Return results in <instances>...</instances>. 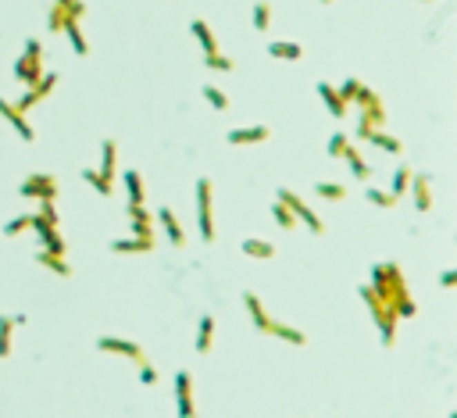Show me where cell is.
<instances>
[{
	"mask_svg": "<svg viewBox=\"0 0 457 418\" xmlns=\"http://www.w3.org/2000/svg\"><path fill=\"white\" fill-rule=\"evenodd\" d=\"M211 193L215 186L211 179H197V222H200V240L204 243H215V215H211Z\"/></svg>",
	"mask_w": 457,
	"mask_h": 418,
	"instance_id": "cell-1",
	"label": "cell"
},
{
	"mask_svg": "<svg viewBox=\"0 0 457 418\" xmlns=\"http://www.w3.org/2000/svg\"><path fill=\"white\" fill-rule=\"evenodd\" d=\"M275 200H282V204L289 207V211H293V218H297V222H304V225H307L315 236H322V233H325V222H322L315 211H311V207H307V204H304V200H300L293 190H286V186H282V190L275 193Z\"/></svg>",
	"mask_w": 457,
	"mask_h": 418,
	"instance_id": "cell-2",
	"label": "cell"
},
{
	"mask_svg": "<svg viewBox=\"0 0 457 418\" xmlns=\"http://www.w3.org/2000/svg\"><path fill=\"white\" fill-rule=\"evenodd\" d=\"M18 193L32 197V200H57V179L47 175V172H36V175H29L22 186H18Z\"/></svg>",
	"mask_w": 457,
	"mask_h": 418,
	"instance_id": "cell-3",
	"label": "cell"
},
{
	"mask_svg": "<svg viewBox=\"0 0 457 418\" xmlns=\"http://www.w3.org/2000/svg\"><path fill=\"white\" fill-rule=\"evenodd\" d=\"M97 350H104V354H121V358H129V361H147V354H143V347L139 343H133V340H121V336H97Z\"/></svg>",
	"mask_w": 457,
	"mask_h": 418,
	"instance_id": "cell-4",
	"label": "cell"
},
{
	"mask_svg": "<svg viewBox=\"0 0 457 418\" xmlns=\"http://www.w3.org/2000/svg\"><path fill=\"white\" fill-rule=\"evenodd\" d=\"M54 86H57V72H43V79H39L32 90H26L22 97H18V104H14V108L29 115V108H36L39 100H47V97L54 93Z\"/></svg>",
	"mask_w": 457,
	"mask_h": 418,
	"instance_id": "cell-5",
	"label": "cell"
},
{
	"mask_svg": "<svg viewBox=\"0 0 457 418\" xmlns=\"http://www.w3.org/2000/svg\"><path fill=\"white\" fill-rule=\"evenodd\" d=\"M243 307H246V315H251L254 329H257V332H264V336H272V325H275V319L268 315V307L261 304V297L254 294V289H246V294H243Z\"/></svg>",
	"mask_w": 457,
	"mask_h": 418,
	"instance_id": "cell-6",
	"label": "cell"
},
{
	"mask_svg": "<svg viewBox=\"0 0 457 418\" xmlns=\"http://www.w3.org/2000/svg\"><path fill=\"white\" fill-rule=\"evenodd\" d=\"M0 118H8V125H11V129H14L18 136H22L26 143H32V140H36V129L29 125L26 111H18L14 104H11V100H4V97H0Z\"/></svg>",
	"mask_w": 457,
	"mask_h": 418,
	"instance_id": "cell-7",
	"label": "cell"
},
{
	"mask_svg": "<svg viewBox=\"0 0 457 418\" xmlns=\"http://www.w3.org/2000/svg\"><path fill=\"white\" fill-rule=\"evenodd\" d=\"M175 401H179V418H197L193 375H190V372H179V375H175Z\"/></svg>",
	"mask_w": 457,
	"mask_h": 418,
	"instance_id": "cell-8",
	"label": "cell"
},
{
	"mask_svg": "<svg viewBox=\"0 0 457 418\" xmlns=\"http://www.w3.org/2000/svg\"><path fill=\"white\" fill-rule=\"evenodd\" d=\"M14 79L22 82V86H29V90H32L36 82L43 79V61L32 57V54H22V57L14 61Z\"/></svg>",
	"mask_w": 457,
	"mask_h": 418,
	"instance_id": "cell-9",
	"label": "cell"
},
{
	"mask_svg": "<svg viewBox=\"0 0 457 418\" xmlns=\"http://www.w3.org/2000/svg\"><path fill=\"white\" fill-rule=\"evenodd\" d=\"M268 136H272V129L268 125H246V129H233L225 136L228 147H251V143H264Z\"/></svg>",
	"mask_w": 457,
	"mask_h": 418,
	"instance_id": "cell-10",
	"label": "cell"
},
{
	"mask_svg": "<svg viewBox=\"0 0 457 418\" xmlns=\"http://www.w3.org/2000/svg\"><path fill=\"white\" fill-rule=\"evenodd\" d=\"M129 225H133V236L154 240V218L147 211V204H129Z\"/></svg>",
	"mask_w": 457,
	"mask_h": 418,
	"instance_id": "cell-11",
	"label": "cell"
},
{
	"mask_svg": "<svg viewBox=\"0 0 457 418\" xmlns=\"http://www.w3.org/2000/svg\"><path fill=\"white\" fill-rule=\"evenodd\" d=\"M115 169H118V143L108 136V140L100 143V169L97 172L108 179V182H115Z\"/></svg>",
	"mask_w": 457,
	"mask_h": 418,
	"instance_id": "cell-12",
	"label": "cell"
},
{
	"mask_svg": "<svg viewBox=\"0 0 457 418\" xmlns=\"http://www.w3.org/2000/svg\"><path fill=\"white\" fill-rule=\"evenodd\" d=\"M108 250H111V254H150V250H154V240L126 236V240H111Z\"/></svg>",
	"mask_w": 457,
	"mask_h": 418,
	"instance_id": "cell-13",
	"label": "cell"
},
{
	"mask_svg": "<svg viewBox=\"0 0 457 418\" xmlns=\"http://www.w3.org/2000/svg\"><path fill=\"white\" fill-rule=\"evenodd\" d=\"M386 122V108L382 104H376V108H361V118H358V140H368L371 129H379V125Z\"/></svg>",
	"mask_w": 457,
	"mask_h": 418,
	"instance_id": "cell-14",
	"label": "cell"
},
{
	"mask_svg": "<svg viewBox=\"0 0 457 418\" xmlns=\"http://www.w3.org/2000/svg\"><path fill=\"white\" fill-rule=\"evenodd\" d=\"M157 222H161V229H164V233H168L172 247H186V233H182L179 218L172 215V207H161V211H157Z\"/></svg>",
	"mask_w": 457,
	"mask_h": 418,
	"instance_id": "cell-15",
	"label": "cell"
},
{
	"mask_svg": "<svg viewBox=\"0 0 457 418\" xmlns=\"http://www.w3.org/2000/svg\"><path fill=\"white\" fill-rule=\"evenodd\" d=\"M190 32H193V39L200 44V50H204V54H215V50H218V39H215L211 26H207L204 18H193V22H190Z\"/></svg>",
	"mask_w": 457,
	"mask_h": 418,
	"instance_id": "cell-16",
	"label": "cell"
},
{
	"mask_svg": "<svg viewBox=\"0 0 457 418\" xmlns=\"http://www.w3.org/2000/svg\"><path fill=\"white\" fill-rule=\"evenodd\" d=\"M364 143H371V147H379V151H386V154H393V158H400V154H404V143H400L397 136L382 133V129H371Z\"/></svg>",
	"mask_w": 457,
	"mask_h": 418,
	"instance_id": "cell-17",
	"label": "cell"
},
{
	"mask_svg": "<svg viewBox=\"0 0 457 418\" xmlns=\"http://www.w3.org/2000/svg\"><path fill=\"white\" fill-rule=\"evenodd\" d=\"M411 190H414V207H418V211L425 215L429 207H432V190H429V175H418V172H414V175H411Z\"/></svg>",
	"mask_w": 457,
	"mask_h": 418,
	"instance_id": "cell-18",
	"label": "cell"
},
{
	"mask_svg": "<svg viewBox=\"0 0 457 418\" xmlns=\"http://www.w3.org/2000/svg\"><path fill=\"white\" fill-rule=\"evenodd\" d=\"M61 32L68 36V44H72V50H75L79 57H86V54H90V44H86V36H82V29H79V18H65Z\"/></svg>",
	"mask_w": 457,
	"mask_h": 418,
	"instance_id": "cell-19",
	"label": "cell"
},
{
	"mask_svg": "<svg viewBox=\"0 0 457 418\" xmlns=\"http://www.w3.org/2000/svg\"><path fill=\"white\" fill-rule=\"evenodd\" d=\"M315 93L325 100V108H329L332 115H336V118H343V115H347V104L340 100V93H336V86H332V82H318Z\"/></svg>",
	"mask_w": 457,
	"mask_h": 418,
	"instance_id": "cell-20",
	"label": "cell"
},
{
	"mask_svg": "<svg viewBox=\"0 0 457 418\" xmlns=\"http://www.w3.org/2000/svg\"><path fill=\"white\" fill-rule=\"evenodd\" d=\"M121 182H126V193H129V204H147V190H143V175L136 169L121 172Z\"/></svg>",
	"mask_w": 457,
	"mask_h": 418,
	"instance_id": "cell-21",
	"label": "cell"
},
{
	"mask_svg": "<svg viewBox=\"0 0 457 418\" xmlns=\"http://www.w3.org/2000/svg\"><path fill=\"white\" fill-rule=\"evenodd\" d=\"M211 343H215V315H200V325H197V354H211Z\"/></svg>",
	"mask_w": 457,
	"mask_h": 418,
	"instance_id": "cell-22",
	"label": "cell"
},
{
	"mask_svg": "<svg viewBox=\"0 0 457 418\" xmlns=\"http://www.w3.org/2000/svg\"><path fill=\"white\" fill-rule=\"evenodd\" d=\"M243 254H246V258H257V261H272V258H275V243L251 236V240H243Z\"/></svg>",
	"mask_w": 457,
	"mask_h": 418,
	"instance_id": "cell-23",
	"label": "cell"
},
{
	"mask_svg": "<svg viewBox=\"0 0 457 418\" xmlns=\"http://www.w3.org/2000/svg\"><path fill=\"white\" fill-rule=\"evenodd\" d=\"M268 54H272L275 61H300L304 57V47L300 44H289V39H275V44L268 47Z\"/></svg>",
	"mask_w": 457,
	"mask_h": 418,
	"instance_id": "cell-24",
	"label": "cell"
},
{
	"mask_svg": "<svg viewBox=\"0 0 457 418\" xmlns=\"http://www.w3.org/2000/svg\"><path fill=\"white\" fill-rule=\"evenodd\" d=\"M36 261H39V265H43L47 272H57V276H61V279H68V276H72V265H68L65 258H57V254H50V250H39V254H36Z\"/></svg>",
	"mask_w": 457,
	"mask_h": 418,
	"instance_id": "cell-25",
	"label": "cell"
},
{
	"mask_svg": "<svg viewBox=\"0 0 457 418\" xmlns=\"http://www.w3.org/2000/svg\"><path fill=\"white\" fill-rule=\"evenodd\" d=\"M82 182L93 186V190H97L100 197H111V193H115V182H108V179H104L97 169H82Z\"/></svg>",
	"mask_w": 457,
	"mask_h": 418,
	"instance_id": "cell-26",
	"label": "cell"
},
{
	"mask_svg": "<svg viewBox=\"0 0 457 418\" xmlns=\"http://www.w3.org/2000/svg\"><path fill=\"white\" fill-rule=\"evenodd\" d=\"M411 175H414V172L407 169V164H400V169L393 172V179H389V193H393V197H404V193L411 190Z\"/></svg>",
	"mask_w": 457,
	"mask_h": 418,
	"instance_id": "cell-27",
	"label": "cell"
},
{
	"mask_svg": "<svg viewBox=\"0 0 457 418\" xmlns=\"http://www.w3.org/2000/svg\"><path fill=\"white\" fill-rule=\"evenodd\" d=\"M272 336H279V340H286V343H293V347H307V336H304V332L293 329V325H282V322L272 325Z\"/></svg>",
	"mask_w": 457,
	"mask_h": 418,
	"instance_id": "cell-28",
	"label": "cell"
},
{
	"mask_svg": "<svg viewBox=\"0 0 457 418\" xmlns=\"http://www.w3.org/2000/svg\"><path fill=\"white\" fill-rule=\"evenodd\" d=\"M14 315H0V358L11 354V336H14Z\"/></svg>",
	"mask_w": 457,
	"mask_h": 418,
	"instance_id": "cell-29",
	"label": "cell"
},
{
	"mask_svg": "<svg viewBox=\"0 0 457 418\" xmlns=\"http://www.w3.org/2000/svg\"><path fill=\"white\" fill-rule=\"evenodd\" d=\"M272 218H275V225H279V229H286V233H289V229H297L293 211H289V207H286L282 200H275V204H272Z\"/></svg>",
	"mask_w": 457,
	"mask_h": 418,
	"instance_id": "cell-30",
	"label": "cell"
},
{
	"mask_svg": "<svg viewBox=\"0 0 457 418\" xmlns=\"http://www.w3.org/2000/svg\"><path fill=\"white\" fill-rule=\"evenodd\" d=\"M251 18H254V29H257V32H264L268 26H272V4H268V0H257Z\"/></svg>",
	"mask_w": 457,
	"mask_h": 418,
	"instance_id": "cell-31",
	"label": "cell"
},
{
	"mask_svg": "<svg viewBox=\"0 0 457 418\" xmlns=\"http://www.w3.org/2000/svg\"><path fill=\"white\" fill-rule=\"evenodd\" d=\"M54 8L65 18H86V0H54Z\"/></svg>",
	"mask_w": 457,
	"mask_h": 418,
	"instance_id": "cell-32",
	"label": "cell"
},
{
	"mask_svg": "<svg viewBox=\"0 0 457 418\" xmlns=\"http://www.w3.org/2000/svg\"><path fill=\"white\" fill-rule=\"evenodd\" d=\"M347 164H350V172H354V175H358L361 182H368V179H371V172H368L364 158L358 154V147H350V151H347Z\"/></svg>",
	"mask_w": 457,
	"mask_h": 418,
	"instance_id": "cell-33",
	"label": "cell"
},
{
	"mask_svg": "<svg viewBox=\"0 0 457 418\" xmlns=\"http://www.w3.org/2000/svg\"><path fill=\"white\" fill-rule=\"evenodd\" d=\"M368 204H376V207H397L400 204V197H393L389 190H376V186H368Z\"/></svg>",
	"mask_w": 457,
	"mask_h": 418,
	"instance_id": "cell-34",
	"label": "cell"
},
{
	"mask_svg": "<svg viewBox=\"0 0 457 418\" xmlns=\"http://www.w3.org/2000/svg\"><path fill=\"white\" fill-rule=\"evenodd\" d=\"M361 86H364V82L350 75V79H343L340 86H336V93H340V100H343V104H354V97L361 93Z\"/></svg>",
	"mask_w": 457,
	"mask_h": 418,
	"instance_id": "cell-35",
	"label": "cell"
},
{
	"mask_svg": "<svg viewBox=\"0 0 457 418\" xmlns=\"http://www.w3.org/2000/svg\"><path fill=\"white\" fill-rule=\"evenodd\" d=\"M200 93H204V100L211 104L215 111H228V93H225V90H218V86H204Z\"/></svg>",
	"mask_w": 457,
	"mask_h": 418,
	"instance_id": "cell-36",
	"label": "cell"
},
{
	"mask_svg": "<svg viewBox=\"0 0 457 418\" xmlns=\"http://www.w3.org/2000/svg\"><path fill=\"white\" fill-rule=\"evenodd\" d=\"M347 151H350V136L347 133H332L329 136V158H347Z\"/></svg>",
	"mask_w": 457,
	"mask_h": 418,
	"instance_id": "cell-37",
	"label": "cell"
},
{
	"mask_svg": "<svg viewBox=\"0 0 457 418\" xmlns=\"http://www.w3.org/2000/svg\"><path fill=\"white\" fill-rule=\"evenodd\" d=\"M315 193L325 197V200H347V186H340V182H318Z\"/></svg>",
	"mask_w": 457,
	"mask_h": 418,
	"instance_id": "cell-38",
	"label": "cell"
},
{
	"mask_svg": "<svg viewBox=\"0 0 457 418\" xmlns=\"http://www.w3.org/2000/svg\"><path fill=\"white\" fill-rule=\"evenodd\" d=\"M204 65H207V68H215V72H233V68H236V61L215 50V54H204Z\"/></svg>",
	"mask_w": 457,
	"mask_h": 418,
	"instance_id": "cell-39",
	"label": "cell"
},
{
	"mask_svg": "<svg viewBox=\"0 0 457 418\" xmlns=\"http://www.w3.org/2000/svg\"><path fill=\"white\" fill-rule=\"evenodd\" d=\"M29 229V215H18V218H11L8 225H4V236H22Z\"/></svg>",
	"mask_w": 457,
	"mask_h": 418,
	"instance_id": "cell-40",
	"label": "cell"
},
{
	"mask_svg": "<svg viewBox=\"0 0 457 418\" xmlns=\"http://www.w3.org/2000/svg\"><path fill=\"white\" fill-rule=\"evenodd\" d=\"M354 104H358V108H376V104H382V100H379V93H376V90L361 86V93L354 97Z\"/></svg>",
	"mask_w": 457,
	"mask_h": 418,
	"instance_id": "cell-41",
	"label": "cell"
},
{
	"mask_svg": "<svg viewBox=\"0 0 457 418\" xmlns=\"http://www.w3.org/2000/svg\"><path fill=\"white\" fill-rule=\"evenodd\" d=\"M139 383H147V386L157 383V368H154L150 361H139Z\"/></svg>",
	"mask_w": 457,
	"mask_h": 418,
	"instance_id": "cell-42",
	"label": "cell"
},
{
	"mask_svg": "<svg viewBox=\"0 0 457 418\" xmlns=\"http://www.w3.org/2000/svg\"><path fill=\"white\" fill-rule=\"evenodd\" d=\"M61 26H65V15H61L54 4H50V15H47V29L50 32H61Z\"/></svg>",
	"mask_w": 457,
	"mask_h": 418,
	"instance_id": "cell-43",
	"label": "cell"
},
{
	"mask_svg": "<svg viewBox=\"0 0 457 418\" xmlns=\"http://www.w3.org/2000/svg\"><path fill=\"white\" fill-rule=\"evenodd\" d=\"M26 54H32V57H43V44H39V39H26Z\"/></svg>",
	"mask_w": 457,
	"mask_h": 418,
	"instance_id": "cell-44",
	"label": "cell"
},
{
	"mask_svg": "<svg viewBox=\"0 0 457 418\" xmlns=\"http://www.w3.org/2000/svg\"><path fill=\"white\" fill-rule=\"evenodd\" d=\"M440 283H443V286L450 289V286L457 283V272H454V268H447V272H443V276H440Z\"/></svg>",
	"mask_w": 457,
	"mask_h": 418,
	"instance_id": "cell-45",
	"label": "cell"
},
{
	"mask_svg": "<svg viewBox=\"0 0 457 418\" xmlns=\"http://www.w3.org/2000/svg\"><path fill=\"white\" fill-rule=\"evenodd\" d=\"M422 4H432V0H422Z\"/></svg>",
	"mask_w": 457,
	"mask_h": 418,
	"instance_id": "cell-46",
	"label": "cell"
},
{
	"mask_svg": "<svg viewBox=\"0 0 457 418\" xmlns=\"http://www.w3.org/2000/svg\"><path fill=\"white\" fill-rule=\"evenodd\" d=\"M322 4H332V0H322Z\"/></svg>",
	"mask_w": 457,
	"mask_h": 418,
	"instance_id": "cell-47",
	"label": "cell"
},
{
	"mask_svg": "<svg viewBox=\"0 0 457 418\" xmlns=\"http://www.w3.org/2000/svg\"><path fill=\"white\" fill-rule=\"evenodd\" d=\"M450 418H457V415H450Z\"/></svg>",
	"mask_w": 457,
	"mask_h": 418,
	"instance_id": "cell-48",
	"label": "cell"
}]
</instances>
